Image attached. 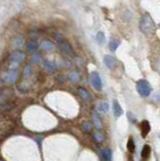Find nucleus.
I'll return each mask as SVG.
<instances>
[{
    "label": "nucleus",
    "mask_w": 160,
    "mask_h": 161,
    "mask_svg": "<svg viewBox=\"0 0 160 161\" xmlns=\"http://www.w3.org/2000/svg\"><path fill=\"white\" fill-rule=\"evenodd\" d=\"M139 27L140 30L145 34V35H150L154 33L155 29H156V25H155V22L153 21L152 17L150 15L146 14L141 18L139 23Z\"/></svg>",
    "instance_id": "f257e3e1"
},
{
    "label": "nucleus",
    "mask_w": 160,
    "mask_h": 161,
    "mask_svg": "<svg viewBox=\"0 0 160 161\" xmlns=\"http://www.w3.org/2000/svg\"><path fill=\"white\" fill-rule=\"evenodd\" d=\"M25 53L21 50L19 49H16L14 50V52L11 53L10 57H9V60H10V63L12 64H15V65H19L21 63L24 62V59H25Z\"/></svg>",
    "instance_id": "f03ea898"
},
{
    "label": "nucleus",
    "mask_w": 160,
    "mask_h": 161,
    "mask_svg": "<svg viewBox=\"0 0 160 161\" xmlns=\"http://www.w3.org/2000/svg\"><path fill=\"white\" fill-rule=\"evenodd\" d=\"M137 91L142 97H148L151 92V87H150L149 83L145 80H140L137 83Z\"/></svg>",
    "instance_id": "7ed1b4c3"
},
{
    "label": "nucleus",
    "mask_w": 160,
    "mask_h": 161,
    "mask_svg": "<svg viewBox=\"0 0 160 161\" xmlns=\"http://www.w3.org/2000/svg\"><path fill=\"white\" fill-rule=\"evenodd\" d=\"M58 47H59V50H61L63 54L68 55V57H72V58L74 57V49L72 47V45L69 44L68 42H66V40L59 42Z\"/></svg>",
    "instance_id": "20e7f679"
},
{
    "label": "nucleus",
    "mask_w": 160,
    "mask_h": 161,
    "mask_svg": "<svg viewBox=\"0 0 160 161\" xmlns=\"http://www.w3.org/2000/svg\"><path fill=\"white\" fill-rule=\"evenodd\" d=\"M17 78H18V72H17V69H14L8 70L5 74V75H4V80L8 84H13L16 82Z\"/></svg>",
    "instance_id": "39448f33"
},
{
    "label": "nucleus",
    "mask_w": 160,
    "mask_h": 161,
    "mask_svg": "<svg viewBox=\"0 0 160 161\" xmlns=\"http://www.w3.org/2000/svg\"><path fill=\"white\" fill-rule=\"evenodd\" d=\"M91 83H92L93 87L97 91H101L102 90V80H101V78H100V75H99L98 73L93 72L91 74Z\"/></svg>",
    "instance_id": "423d86ee"
},
{
    "label": "nucleus",
    "mask_w": 160,
    "mask_h": 161,
    "mask_svg": "<svg viewBox=\"0 0 160 161\" xmlns=\"http://www.w3.org/2000/svg\"><path fill=\"white\" fill-rule=\"evenodd\" d=\"M140 128H141V135H142V137L145 138L146 136L149 134L150 132V129H151V127H150V124L148 121H142L141 124H140Z\"/></svg>",
    "instance_id": "0eeeda50"
},
{
    "label": "nucleus",
    "mask_w": 160,
    "mask_h": 161,
    "mask_svg": "<svg viewBox=\"0 0 160 161\" xmlns=\"http://www.w3.org/2000/svg\"><path fill=\"white\" fill-rule=\"evenodd\" d=\"M104 63L110 69H113L117 64L116 59H115L113 57H111V55H105V57H104Z\"/></svg>",
    "instance_id": "6e6552de"
},
{
    "label": "nucleus",
    "mask_w": 160,
    "mask_h": 161,
    "mask_svg": "<svg viewBox=\"0 0 160 161\" xmlns=\"http://www.w3.org/2000/svg\"><path fill=\"white\" fill-rule=\"evenodd\" d=\"M41 47L42 50H46V52H52L54 49V44L51 42V40H43L41 43Z\"/></svg>",
    "instance_id": "1a4fd4ad"
},
{
    "label": "nucleus",
    "mask_w": 160,
    "mask_h": 161,
    "mask_svg": "<svg viewBox=\"0 0 160 161\" xmlns=\"http://www.w3.org/2000/svg\"><path fill=\"white\" fill-rule=\"evenodd\" d=\"M38 47H39V44L36 40H30V42H28L26 44V49L28 53H33L38 48Z\"/></svg>",
    "instance_id": "9d476101"
},
{
    "label": "nucleus",
    "mask_w": 160,
    "mask_h": 161,
    "mask_svg": "<svg viewBox=\"0 0 160 161\" xmlns=\"http://www.w3.org/2000/svg\"><path fill=\"white\" fill-rule=\"evenodd\" d=\"M43 65H44V68H46L48 72H51V73H53V72H56V70H57L56 64H54L53 62H51V60H44Z\"/></svg>",
    "instance_id": "9b49d317"
},
{
    "label": "nucleus",
    "mask_w": 160,
    "mask_h": 161,
    "mask_svg": "<svg viewBox=\"0 0 160 161\" xmlns=\"http://www.w3.org/2000/svg\"><path fill=\"white\" fill-rule=\"evenodd\" d=\"M113 109H114V113L116 117H119V116H121L123 114V110L117 101H114L113 102Z\"/></svg>",
    "instance_id": "f8f14e48"
},
{
    "label": "nucleus",
    "mask_w": 160,
    "mask_h": 161,
    "mask_svg": "<svg viewBox=\"0 0 160 161\" xmlns=\"http://www.w3.org/2000/svg\"><path fill=\"white\" fill-rule=\"evenodd\" d=\"M12 44H13V47H16V48L21 47L22 45L24 44V38L21 36V35H18V36H16L15 38L13 39Z\"/></svg>",
    "instance_id": "ddd939ff"
},
{
    "label": "nucleus",
    "mask_w": 160,
    "mask_h": 161,
    "mask_svg": "<svg viewBox=\"0 0 160 161\" xmlns=\"http://www.w3.org/2000/svg\"><path fill=\"white\" fill-rule=\"evenodd\" d=\"M102 157L105 161H111L112 160V151L109 148H105L102 150Z\"/></svg>",
    "instance_id": "4468645a"
},
{
    "label": "nucleus",
    "mask_w": 160,
    "mask_h": 161,
    "mask_svg": "<svg viewBox=\"0 0 160 161\" xmlns=\"http://www.w3.org/2000/svg\"><path fill=\"white\" fill-rule=\"evenodd\" d=\"M150 153H151V148H150V146L145 145L141 151V157L143 159H147L150 156Z\"/></svg>",
    "instance_id": "2eb2a0df"
},
{
    "label": "nucleus",
    "mask_w": 160,
    "mask_h": 161,
    "mask_svg": "<svg viewBox=\"0 0 160 161\" xmlns=\"http://www.w3.org/2000/svg\"><path fill=\"white\" fill-rule=\"evenodd\" d=\"M94 139L96 140L98 143H102V142H104L105 137H104V135H103V133L101 132V131L97 130V131H95V132H94Z\"/></svg>",
    "instance_id": "dca6fc26"
},
{
    "label": "nucleus",
    "mask_w": 160,
    "mask_h": 161,
    "mask_svg": "<svg viewBox=\"0 0 160 161\" xmlns=\"http://www.w3.org/2000/svg\"><path fill=\"white\" fill-rule=\"evenodd\" d=\"M68 77H69V80H72L73 83H78L80 80V75L77 72H74V70H73V72L69 73Z\"/></svg>",
    "instance_id": "f3484780"
},
{
    "label": "nucleus",
    "mask_w": 160,
    "mask_h": 161,
    "mask_svg": "<svg viewBox=\"0 0 160 161\" xmlns=\"http://www.w3.org/2000/svg\"><path fill=\"white\" fill-rule=\"evenodd\" d=\"M78 92H79V95L81 96L83 99H85V100H90V99H91V95L89 94V92H88L87 90H85L83 88H80L78 90Z\"/></svg>",
    "instance_id": "a211bd4d"
},
{
    "label": "nucleus",
    "mask_w": 160,
    "mask_h": 161,
    "mask_svg": "<svg viewBox=\"0 0 160 161\" xmlns=\"http://www.w3.org/2000/svg\"><path fill=\"white\" fill-rule=\"evenodd\" d=\"M98 110L101 113H106L107 111L109 110V105L107 102H100L98 105Z\"/></svg>",
    "instance_id": "6ab92c4d"
},
{
    "label": "nucleus",
    "mask_w": 160,
    "mask_h": 161,
    "mask_svg": "<svg viewBox=\"0 0 160 161\" xmlns=\"http://www.w3.org/2000/svg\"><path fill=\"white\" fill-rule=\"evenodd\" d=\"M127 149L130 153H134L135 152V143H134V140L132 137H130L128 140V143H127Z\"/></svg>",
    "instance_id": "aec40b11"
},
{
    "label": "nucleus",
    "mask_w": 160,
    "mask_h": 161,
    "mask_svg": "<svg viewBox=\"0 0 160 161\" xmlns=\"http://www.w3.org/2000/svg\"><path fill=\"white\" fill-rule=\"evenodd\" d=\"M93 121H94V125L96 126V127L98 128V129H101L102 128V121L100 120V118L97 116V114H93Z\"/></svg>",
    "instance_id": "412c9836"
},
{
    "label": "nucleus",
    "mask_w": 160,
    "mask_h": 161,
    "mask_svg": "<svg viewBox=\"0 0 160 161\" xmlns=\"http://www.w3.org/2000/svg\"><path fill=\"white\" fill-rule=\"evenodd\" d=\"M96 39H97V42L99 44H103L105 42V40H106V36H105V34L104 32L102 31H99L96 35Z\"/></svg>",
    "instance_id": "4be33fe9"
},
{
    "label": "nucleus",
    "mask_w": 160,
    "mask_h": 161,
    "mask_svg": "<svg viewBox=\"0 0 160 161\" xmlns=\"http://www.w3.org/2000/svg\"><path fill=\"white\" fill-rule=\"evenodd\" d=\"M82 129L85 131V132H91L93 129V124L91 122H83Z\"/></svg>",
    "instance_id": "5701e85b"
},
{
    "label": "nucleus",
    "mask_w": 160,
    "mask_h": 161,
    "mask_svg": "<svg viewBox=\"0 0 160 161\" xmlns=\"http://www.w3.org/2000/svg\"><path fill=\"white\" fill-rule=\"evenodd\" d=\"M118 47H119V42H116V40H112V42H110L109 43V47L112 52H115V50L118 48Z\"/></svg>",
    "instance_id": "b1692460"
},
{
    "label": "nucleus",
    "mask_w": 160,
    "mask_h": 161,
    "mask_svg": "<svg viewBox=\"0 0 160 161\" xmlns=\"http://www.w3.org/2000/svg\"><path fill=\"white\" fill-rule=\"evenodd\" d=\"M31 60H32V63H34V64L38 63L39 60H41V55H39L38 53L33 54V55H32V58H31Z\"/></svg>",
    "instance_id": "393cba45"
},
{
    "label": "nucleus",
    "mask_w": 160,
    "mask_h": 161,
    "mask_svg": "<svg viewBox=\"0 0 160 161\" xmlns=\"http://www.w3.org/2000/svg\"><path fill=\"white\" fill-rule=\"evenodd\" d=\"M30 74H31V67H30V65H27V67L25 68V69H24V75H29Z\"/></svg>",
    "instance_id": "a878e982"
},
{
    "label": "nucleus",
    "mask_w": 160,
    "mask_h": 161,
    "mask_svg": "<svg viewBox=\"0 0 160 161\" xmlns=\"http://www.w3.org/2000/svg\"><path fill=\"white\" fill-rule=\"evenodd\" d=\"M128 118L131 120V122H135V121H136V117H135V116L132 114V113H128Z\"/></svg>",
    "instance_id": "bb28decb"
},
{
    "label": "nucleus",
    "mask_w": 160,
    "mask_h": 161,
    "mask_svg": "<svg viewBox=\"0 0 160 161\" xmlns=\"http://www.w3.org/2000/svg\"><path fill=\"white\" fill-rule=\"evenodd\" d=\"M1 85H2V83H1V80H0V87H1Z\"/></svg>",
    "instance_id": "cd10ccee"
},
{
    "label": "nucleus",
    "mask_w": 160,
    "mask_h": 161,
    "mask_svg": "<svg viewBox=\"0 0 160 161\" xmlns=\"http://www.w3.org/2000/svg\"><path fill=\"white\" fill-rule=\"evenodd\" d=\"M0 100H1V99H0Z\"/></svg>",
    "instance_id": "c85d7f7f"
}]
</instances>
